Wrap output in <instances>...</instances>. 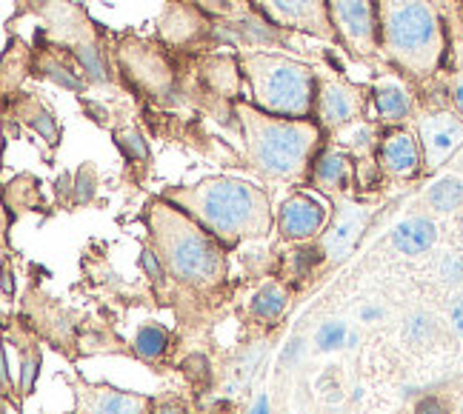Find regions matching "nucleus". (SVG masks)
I'll return each mask as SVG.
<instances>
[{"label": "nucleus", "mask_w": 463, "mask_h": 414, "mask_svg": "<svg viewBox=\"0 0 463 414\" xmlns=\"http://www.w3.org/2000/svg\"><path fill=\"white\" fill-rule=\"evenodd\" d=\"M160 197L198 221L226 251L266 238L275 226L269 192L243 177L209 174L194 183L166 186Z\"/></svg>", "instance_id": "f257e3e1"}, {"label": "nucleus", "mask_w": 463, "mask_h": 414, "mask_svg": "<svg viewBox=\"0 0 463 414\" xmlns=\"http://www.w3.org/2000/svg\"><path fill=\"white\" fill-rule=\"evenodd\" d=\"M235 118L249 169L275 183L307 186L317 152L326 146V132L315 118H280L235 100Z\"/></svg>", "instance_id": "f03ea898"}, {"label": "nucleus", "mask_w": 463, "mask_h": 414, "mask_svg": "<svg viewBox=\"0 0 463 414\" xmlns=\"http://www.w3.org/2000/svg\"><path fill=\"white\" fill-rule=\"evenodd\" d=\"M144 223L172 283L192 292H215L226 280V249L184 209L157 194L144 206Z\"/></svg>", "instance_id": "7ed1b4c3"}, {"label": "nucleus", "mask_w": 463, "mask_h": 414, "mask_svg": "<svg viewBox=\"0 0 463 414\" xmlns=\"http://www.w3.org/2000/svg\"><path fill=\"white\" fill-rule=\"evenodd\" d=\"M381 55L412 83L440 75L449 52L447 21L435 0H378Z\"/></svg>", "instance_id": "20e7f679"}, {"label": "nucleus", "mask_w": 463, "mask_h": 414, "mask_svg": "<svg viewBox=\"0 0 463 414\" xmlns=\"http://www.w3.org/2000/svg\"><path fill=\"white\" fill-rule=\"evenodd\" d=\"M241 78L249 103L280 118H312L317 92V66L269 49H241Z\"/></svg>", "instance_id": "39448f33"}, {"label": "nucleus", "mask_w": 463, "mask_h": 414, "mask_svg": "<svg viewBox=\"0 0 463 414\" xmlns=\"http://www.w3.org/2000/svg\"><path fill=\"white\" fill-rule=\"evenodd\" d=\"M326 6L332 29L337 34V46L364 63L383 58L378 0H326Z\"/></svg>", "instance_id": "423d86ee"}, {"label": "nucleus", "mask_w": 463, "mask_h": 414, "mask_svg": "<svg viewBox=\"0 0 463 414\" xmlns=\"http://www.w3.org/2000/svg\"><path fill=\"white\" fill-rule=\"evenodd\" d=\"M369 92L364 86L335 75L329 69H317V92H315V112L312 118L320 123L326 135H335L344 126L361 120L366 112Z\"/></svg>", "instance_id": "0eeeda50"}, {"label": "nucleus", "mask_w": 463, "mask_h": 414, "mask_svg": "<svg viewBox=\"0 0 463 414\" xmlns=\"http://www.w3.org/2000/svg\"><path fill=\"white\" fill-rule=\"evenodd\" d=\"M332 221V209L320 194L309 189H295L275 209V229L287 243L317 240Z\"/></svg>", "instance_id": "6e6552de"}, {"label": "nucleus", "mask_w": 463, "mask_h": 414, "mask_svg": "<svg viewBox=\"0 0 463 414\" xmlns=\"http://www.w3.org/2000/svg\"><path fill=\"white\" fill-rule=\"evenodd\" d=\"M263 21L278 29L312 34L317 41L337 43V34L329 21L326 0H252Z\"/></svg>", "instance_id": "1a4fd4ad"}, {"label": "nucleus", "mask_w": 463, "mask_h": 414, "mask_svg": "<svg viewBox=\"0 0 463 414\" xmlns=\"http://www.w3.org/2000/svg\"><path fill=\"white\" fill-rule=\"evenodd\" d=\"M415 135L423 149V172H438L463 146V118L452 109H430L415 120Z\"/></svg>", "instance_id": "9d476101"}, {"label": "nucleus", "mask_w": 463, "mask_h": 414, "mask_svg": "<svg viewBox=\"0 0 463 414\" xmlns=\"http://www.w3.org/2000/svg\"><path fill=\"white\" fill-rule=\"evenodd\" d=\"M63 381L75 398L72 414H152L155 406L149 394L127 391L109 383H92L83 377H63Z\"/></svg>", "instance_id": "9b49d317"}, {"label": "nucleus", "mask_w": 463, "mask_h": 414, "mask_svg": "<svg viewBox=\"0 0 463 414\" xmlns=\"http://www.w3.org/2000/svg\"><path fill=\"white\" fill-rule=\"evenodd\" d=\"M375 166L389 180H418L423 172V149L415 129L409 126H392L381 132V143L375 152Z\"/></svg>", "instance_id": "f8f14e48"}, {"label": "nucleus", "mask_w": 463, "mask_h": 414, "mask_svg": "<svg viewBox=\"0 0 463 414\" xmlns=\"http://www.w3.org/2000/svg\"><path fill=\"white\" fill-rule=\"evenodd\" d=\"M358 172H361V157L352 155L344 146L329 143V146H324L315 157L309 183L320 194H326L329 201L341 203V201H349V194L358 189Z\"/></svg>", "instance_id": "ddd939ff"}, {"label": "nucleus", "mask_w": 463, "mask_h": 414, "mask_svg": "<svg viewBox=\"0 0 463 414\" xmlns=\"http://www.w3.org/2000/svg\"><path fill=\"white\" fill-rule=\"evenodd\" d=\"M372 221V209L358 203V201H341L332 214V221L326 226L324 235L317 238L320 258L329 263H341L352 255L354 243L361 240Z\"/></svg>", "instance_id": "4468645a"}, {"label": "nucleus", "mask_w": 463, "mask_h": 414, "mask_svg": "<svg viewBox=\"0 0 463 414\" xmlns=\"http://www.w3.org/2000/svg\"><path fill=\"white\" fill-rule=\"evenodd\" d=\"M369 100L375 106V123L383 129L392 126H406L409 118H415L418 100H415V86L401 71H383L369 86Z\"/></svg>", "instance_id": "2eb2a0df"}, {"label": "nucleus", "mask_w": 463, "mask_h": 414, "mask_svg": "<svg viewBox=\"0 0 463 414\" xmlns=\"http://www.w3.org/2000/svg\"><path fill=\"white\" fill-rule=\"evenodd\" d=\"M201 12L203 9L194 6L192 0H172L169 9L164 12V21H160V32H164V38L169 43H177V46L194 41L206 29Z\"/></svg>", "instance_id": "dca6fc26"}, {"label": "nucleus", "mask_w": 463, "mask_h": 414, "mask_svg": "<svg viewBox=\"0 0 463 414\" xmlns=\"http://www.w3.org/2000/svg\"><path fill=\"white\" fill-rule=\"evenodd\" d=\"M438 243V226L435 221L423 218V214H412V218L401 221L392 229V246L406 258H420Z\"/></svg>", "instance_id": "f3484780"}, {"label": "nucleus", "mask_w": 463, "mask_h": 414, "mask_svg": "<svg viewBox=\"0 0 463 414\" xmlns=\"http://www.w3.org/2000/svg\"><path fill=\"white\" fill-rule=\"evenodd\" d=\"M381 129H383L381 123H372V120L361 118V120H354V123L344 126V129H337V132L332 135V143H335V146H344V149H349L352 155H358V157L366 160L369 155L375 157V152H378Z\"/></svg>", "instance_id": "a211bd4d"}, {"label": "nucleus", "mask_w": 463, "mask_h": 414, "mask_svg": "<svg viewBox=\"0 0 463 414\" xmlns=\"http://www.w3.org/2000/svg\"><path fill=\"white\" fill-rule=\"evenodd\" d=\"M287 306H289L287 286H283L280 280H266L252 295V300H249V317L258 320V323H266V326H272L275 320L283 317Z\"/></svg>", "instance_id": "6ab92c4d"}, {"label": "nucleus", "mask_w": 463, "mask_h": 414, "mask_svg": "<svg viewBox=\"0 0 463 414\" xmlns=\"http://www.w3.org/2000/svg\"><path fill=\"white\" fill-rule=\"evenodd\" d=\"M169 343H172V334L166 326H160V323H144L132 337V354L137 360H144V363H157V360L169 352Z\"/></svg>", "instance_id": "aec40b11"}, {"label": "nucleus", "mask_w": 463, "mask_h": 414, "mask_svg": "<svg viewBox=\"0 0 463 414\" xmlns=\"http://www.w3.org/2000/svg\"><path fill=\"white\" fill-rule=\"evenodd\" d=\"M426 203L440 214H449V212L460 209L463 206V180L458 174H447V177L435 180L430 192H426Z\"/></svg>", "instance_id": "412c9836"}, {"label": "nucleus", "mask_w": 463, "mask_h": 414, "mask_svg": "<svg viewBox=\"0 0 463 414\" xmlns=\"http://www.w3.org/2000/svg\"><path fill=\"white\" fill-rule=\"evenodd\" d=\"M38 372H41V346H38V340L29 337V343L24 346L21 357H17V391H21L24 398L32 394Z\"/></svg>", "instance_id": "4be33fe9"}, {"label": "nucleus", "mask_w": 463, "mask_h": 414, "mask_svg": "<svg viewBox=\"0 0 463 414\" xmlns=\"http://www.w3.org/2000/svg\"><path fill=\"white\" fill-rule=\"evenodd\" d=\"M435 332H438V323L426 312H412L403 320V340L412 346H426L435 337Z\"/></svg>", "instance_id": "5701e85b"}, {"label": "nucleus", "mask_w": 463, "mask_h": 414, "mask_svg": "<svg viewBox=\"0 0 463 414\" xmlns=\"http://www.w3.org/2000/svg\"><path fill=\"white\" fill-rule=\"evenodd\" d=\"M115 140H118V146L123 149V155H127L129 160H149V143L146 137L140 135L137 126H123L120 132H115Z\"/></svg>", "instance_id": "b1692460"}, {"label": "nucleus", "mask_w": 463, "mask_h": 414, "mask_svg": "<svg viewBox=\"0 0 463 414\" xmlns=\"http://www.w3.org/2000/svg\"><path fill=\"white\" fill-rule=\"evenodd\" d=\"M344 343H346V326H344V323H326V326L317 332V349L320 352L341 349Z\"/></svg>", "instance_id": "393cba45"}, {"label": "nucleus", "mask_w": 463, "mask_h": 414, "mask_svg": "<svg viewBox=\"0 0 463 414\" xmlns=\"http://www.w3.org/2000/svg\"><path fill=\"white\" fill-rule=\"evenodd\" d=\"M447 98H449V109L463 118V69L447 75Z\"/></svg>", "instance_id": "a878e982"}, {"label": "nucleus", "mask_w": 463, "mask_h": 414, "mask_svg": "<svg viewBox=\"0 0 463 414\" xmlns=\"http://www.w3.org/2000/svg\"><path fill=\"white\" fill-rule=\"evenodd\" d=\"M438 278L443 283H463V258L443 255V260L438 263Z\"/></svg>", "instance_id": "bb28decb"}, {"label": "nucleus", "mask_w": 463, "mask_h": 414, "mask_svg": "<svg viewBox=\"0 0 463 414\" xmlns=\"http://www.w3.org/2000/svg\"><path fill=\"white\" fill-rule=\"evenodd\" d=\"M140 266H144V272L155 280V283H164V280H169V275H166V266L160 263V258H157V251L152 249V246H144V255H140Z\"/></svg>", "instance_id": "cd10ccee"}, {"label": "nucleus", "mask_w": 463, "mask_h": 414, "mask_svg": "<svg viewBox=\"0 0 463 414\" xmlns=\"http://www.w3.org/2000/svg\"><path fill=\"white\" fill-rule=\"evenodd\" d=\"M412 414H449V403L440 394H423V398L415 400Z\"/></svg>", "instance_id": "c85d7f7f"}, {"label": "nucleus", "mask_w": 463, "mask_h": 414, "mask_svg": "<svg viewBox=\"0 0 463 414\" xmlns=\"http://www.w3.org/2000/svg\"><path fill=\"white\" fill-rule=\"evenodd\" d=\"M152 414H189V409H186L181 400H175V398H164V400H155V406H152Z\"/></svg>", "instance_id": "c756f323"}, {"label": "nucleus", "mask_w": 463, "mask_h": 414, "mask_svg": "<svg viewBox=\"0 0 463 414\" xmlns=\"http://www.w3.org/2000/svg\"><path fill=\"white\" fill-rule=\"evenodd\" d=\"M192 4L212 14H232V0H192Z\"/></svg>", "instance_id": "7c9ffc66"}, {"label": "nucleus", "mask_w": 463, "mask_h": 414, "mask_svg": "<svg viewBox=\"0 0 463 414\" xmlns=\"http://www.w3.org/2000/svg\"><path fill=\"white\" fill-rule=\"evenodd\" d=\"M449 323H452L455 334L463 340V297H458V300L452 303V309H449Z\"/></svg>", "instance_id": "2f4dec72"}, {"label": "nucleus", "mask_w": 463, "mask_h": 414, "mask_svg": "<svg viewBox=\"0 0 463 414\" xmlns=\"http://www.w3.org/2000/svg\"><path fill=\"white\" fill-rule=\"evenodd\" d=\"M12 389H14V383H12V360H9V346H4V394H6V398L12 394Z\"/></svg>", "instance_id": "473e14b6"}, {"label": "nucleus", "mask_w": 463, "mask_h": 414, "mask_svg": "<svg viewBox=\"0 0 463 414\" xmlns=\"http://www.w3.org/2000/svg\"><path fill=\"white\" fill-rule=\"evenodd\" d=\"M361 317L369 323V320H381L383 317V309H378V306H366V309L361 312Z\"/></svg>", "instance_id": "72a5a7b5"}, {"label": "nucleus", "mask_w": 463, "mask_h": 414, "mask_svg": "<svg viewBox=\"0 0 463 414\" xmlns=\"http://www.w3.org/2000/svg\"><path fill=\"white\" fill-rule=\"evenodd\" d=\"M252 414H269V400L260 398V400H258V406L252 409Z\"/></svg>", "instance_id": "f704fd0d"}, {"label": "nucleus", "mask_w": 463, "mask_h": 414, "mask_svg": "<svg viewBox=\"0 0 463 414\" xmlns=\"http://www.w3.org/2000/svg\"><path fill=\"white\" fill-rule=\"evenodd\" d=\"M458 414H463V400H460V409H458Z\"/></svg>", "instance_id": "c9c22d12"}, {"label": "nucleus", "mask_w": 463, "mask_h": 414, "mask_svg": "<svg viewBox=\"0 0 463 414\" xmlns=\"http://www.w3.org/2000/svg\"><path fill=\"white\" fill-rule=\"evenodd\" d=\"M460 286H463V283H460Z\"/></svg>", "instance_id": "e433bc0d"}]
</instances>
